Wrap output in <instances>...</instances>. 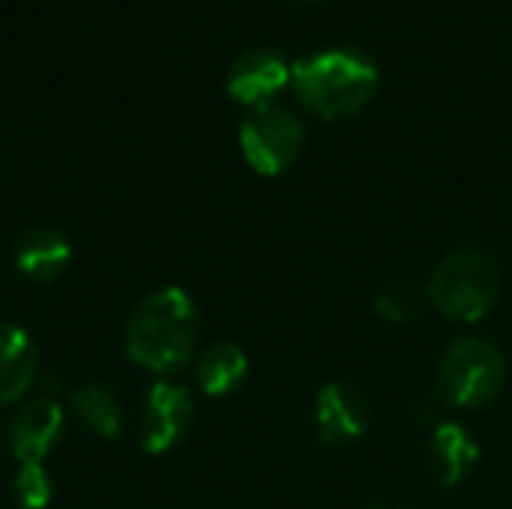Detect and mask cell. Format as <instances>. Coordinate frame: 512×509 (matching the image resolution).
Here are the masks:
<instances>
[{"instance_id":"cell-10","label":"cell","mask_w":512,"mask_h":509,"mask_svg":"<svg viewBox=\"0 0 512 509\" xmlns=\"http://www.w3.org/2000/svg\"><path fill=\"white\" fill-rule=\"evenodd\" d=\"M426 453H429L435 480L447 489L462 486L480 462L477 438L471 435V429H465L456 420H435Z\"/></svg>"},{"instance_id":"cell-8","label":"cell","mask_w":512,"mask_h":509,"mask_svg":"<svg viewBox=\"0 0 512 509\" xmlns=\"http://www.w3.org/2000/svg\"><path fill=\"white\" fill-rule=\"evenodd\" d=\"M291 84V63L270 48L240 54L228 69V96L246 108L273 102Z\"/></svg>"},{"instance_id":"cell-3","label":"cell","mask_w":512,"mask_h":509,"mask_svg":"<svg viewBox=\"0 0 512 509\" xmlns=\"http://www.w3.org/2000/svg\"><path fill=\"white\" fill-rule=\"evenodd\" d=\"M501 297V270L495 258L477 246L453 249L441 258L426 282V300L453 324L486 318Z\"/></svg>"},{"instance_id":"cell-6","label":"cell","mask_w":512,"mask_h":509,"mask_svg":"<svg viewBox=\"0 0 512 509\" xmlns=\"http://www.w3.org/2000/svg\"><path fill=\"white\" fill-rule=\"evenodd\" d=\"M192 411L195 402L186 387L171 381L153 384L141 414V447L150 456L174 450L192 426Z\"/></svg>"},{"instance_id":"cell-5","label":"cell","mask_w":512,"mask_h":509,"mask_svg":"<svg viewBox=\"0 0 512 509\" xmlns=\"http://www.w3.org/2000/svg\"><path fill=\"white\" fill-rule=\"evenodd\" d=\"M303 138L306 132L300 117L276 102L249 108L240 123V150L246 162L264 177L288 171L303 150Z\"/></svg>"},{"instance_id":"cell-2","label":"cell","mask_w":512,"mask_h":509,"mask_svg":"<svg viewBox=\"0 0 512 509\" xmlns=\"http://www.w3.org/2000/svg\"><path fill=\"white\" fill-rule=\"evenodd\" d=\"M378 66L354 48H324L291 63V87L300 105L324 120L360 114L378 90Z\"/></svg>"},{"instance_id":"cell-18","label":"cell","mask_w":512,"mask_h":509,"mask_svg":"<svg viewBox=\"0 0 512 509\" xmlns=\"http://www.w3.org/2000/svg\"><path fill=\"white\" fill-rule=\"evenodd\" d=\"M300 3H327V0H300Z\"/></svg>"},{"instance_id":"cell-17","label":"cell","mask_w":512,"mask_h":509,"mask_svg":"<svg viewBox=\"0 0 512 509\" xmlns=\"http://www.w3.org/2000/svg\"><path fill=\"white\" fill-rule=\"evenodd\" d=\"M363 509H405V507H399V504H387V501H378V504H366Z\"/></svg>"},{"instance_id":"cell-16","label":"cell","mask_w":512,"mask_h":509,"mask_svg":"<svg viewBox=\"0 0 512 509\" xmlns=\"http://www.w3.org/2000/svg\"><path fill=\"white\" fill-rule=\"evenodd\" d=\"M12 498L24 509H45L51 501V477L42 465H21L12 477Z\"/></svg>"},{"instance_id":"cell-13","label":"cell","mask_w":512,"mask_h":509,"mask_svg":"<svg viewBox=\"0 0 512 509\" xmlns=\"http://www.w3.org/2000/svg\"><path fill=\"white\" fill-rule=\"evenodd\" d=\"M246 375H249V357L234 342L210 345L195 363V381H198L201 393H207L213 399L231 396L246 381Z\"/></svg>"},{"instance_id":"cell-15","label":"cell","mask_w":512,"mask_h":509,"mask_svg":"<svg viewBox=\"0 0 512 509\" xmlns=\"http://www.w3.org/2000/svg\"><path fill=\"white\" fill-rule=\"evenodd\" d=\"M423 303H429V300H426V288H420V285L411 282V279H396V282L384 285V288L375 294V300H372L375 315H378L384 324H408L411 318L420 315Z\"/></svg>"},{"instance_id":"cell-9","label":"cell","mask_w":512,"mask_h":509,"mask_svg":"<svg viewBox=\"0 0 512 509\" xmlns=\"http://www.w3.org/2000/svg\"><path fill=\"white\" fill-rule=\"evenodd\" d=\"M63 426H66V414L54 396H39L27 402L12 417V429H9L12 456L21 465H39L57 447Z\"/></svg>"},{"instance_id":"cell-1","label":"cell","mask_w":512,"mask_h":509,"mask_svg":"<svg viewBox=\"0 0 512 509\" xmlns=\"http://www.w3.org/2000/svg\"><path fill=\"white\" fill-rule=\"evenodd\" d=\"M201 318L195 300L171 285L153 291L126 324V354L141 369L156 375H171L192 360L198 342Z\"/></svg>"},{"instance_id":"cell-4","label":"cell","mask_w":512,"mask_h":509,"mask_svg":"<svg viewBox=\"0 0 512 509\" xmlns=\"http://www.w3.org/2000/svg\"><path fill=\"white\" fill-rule=\"evenodd\" d=\"M507 381V363L498 345L483 336L456 339L438 366V393L444 405L459 411H477L492 405Z\"/></svg>"},{"instance_id":"cell-14","label":"cell","mask_w":512,"mask_h":509,"mask_svg":"<svg viewBox=\"0 0 512 509\" xmlns=\"http://www.w3.org/2000/svg\"><path fill=\"white\" fill-rule=\"evenodd\" d=\"M69 408L84 423V429H90L99 438H117L123 432L120 402L99 384H87V387L72 390Z\"/></svg>"},{"instance_id":"cell-7","label":"cell","mask_w":512,"mask_h":509,"mask_svg":"<svg viewBox=\"0 0 512 509\" xmlns=\"http://www.w3.org/2000/svg\"><path fill=\"white\" fill-rule=\"evenodd\" d=\"M315 435L327 447H348L369 429V402L354 384L330 381L318 390L312 408Z\"/></svg>"},{"instance_id":"cell-12","label":"cell","mask_w":512,"mask_h":509,"mask_svg":"<svg viewBox=\"0 0 512 509\" xmlns=\"http://www.w3.org/2000/svg\"><path fill=\"white\" fill-rule=\"evenodd\" d=\"M72 261L69 240L54 228H30L15 246V267L33 282H54Z\"/></svg>"},{"instance_id":"cell-11","label":"cell","mask_w":512,"mask_h":509,"mask_svg":"<svg viewBox=\"0 0 512 509\" xmlns=\"http://www.w3.org/2000/svg\"><path fill=\"white\" fill-rule=\"evenodd\" d=\"M36 345L24 327L0 321V405L21 399L36 381Z\"/></svg>"}]
</instances>
